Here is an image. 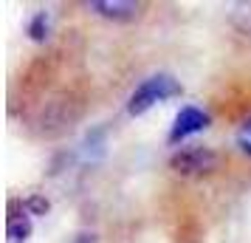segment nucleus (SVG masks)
<instances>
[{
  "label": "nucleus",
  "instance_id": "1a4fd4ad",
  "mask_svg": "<svg viewBox=\"0 0 251 243\" xmlns=\"http://www.w3.org/2000/svg\"><path fill=\"white\" fill-rule=\"evenodd\" d=\"M74 243H99V241H96V235H93V232H79V235L74 238Z\"/></svg>",
  "mask_w": 251,
  "mask_h": 243
},
{
  "label": "nucleus",
  "instance_id": "7ed1b4c3",
  "mask_svg": "<svg viewBox=\"0 0 251 243\" xmlns=\"http://www.w3.org/2000/svg\"><path fill=\"white\" fill-rule=\"evenodd\" d=\"M209 125H212V116L206 113L203 108H198V105H183L181 110L175 113V119H172V128H170L167 141H170V144H181L183 139H189L195 133H203Z\"/></svg>",
  "mask_w": 251,
  "mask_h": 243
},
{
  "label": "nucleus",
  "instance_id": "f257e3e1",
  "mask_svg": "<svg viewBox=\"0 0 251 243\" xmlns=\"http://www.w3.org/2000/svg\"><path fill=\"white\" fill-rule=\"evenodd\" d=\"M181 93H183L181 82L175 80L172 74H152V77L138 82L136 91L130 93V99H127V113L141 116V113H147L152 105L175 99V96H181Z\"/></svg>",
  "mask_w": 251,
  "mask_h": 243
},
{
  "label": "nucleus",
  "instance_id": "20e7f679",
  "mask_svg": "<svg viewBox=\"0 0 251 243\" xmlns=\"http://www.w3.org/2000/svg\"><path fill=\"white\" fill-rule=\"evenodd\" d=\"M91 12H96L104 20H116V23H127V20H136L141 6L133 0H88L85 3Z\"/></svg>",
  "mask_w": 251,
  "mask_h": 243
},
{
  "label": "nucleus",
  "instance_id": "f03ea898",
  "mask_svg": "<svg viewBox=\"0 0 251 243\" xmlns=\"http://www.w3.org/2000/svg\"><path fill=\"white\" fill-rule=\"evenodd\" d=\"M217 162L220 159L212 147L189 144V147H178L170 156V170L178 175H186V178H195V175H209L212 170H217Z\"/></svg>",
  "mask_w": 251,
  "mask_h": 243
},
{
  "label": "nucleus",
  "instance_id": "0eeeda50",
  "mask_svg": "<svg viewBox=\"0 0 251 243\" xmlns=\"http://www.w3.org/2000/svg\"><path fill=\"white\" fill-rule=\"evenodd\" d=\"M23 209L31 215V218H37V215H48V209H51V201H48L46 195H40V192H34V195L23 198Z\"/></svg>",
  "mask_w": 251,
  "mask_h": 243
},
{
  "label": "nucleus",
  "instance_id": "6e6552de",
  "mask_svg": "<svg viewBox=\"0 0 251 243\" xmlns=\"http://www.w3.org/2000/svg\"><path fill=\"white\" fill-rule=\"evenodd\" d=\"M237 147L246 153V156H251V116L240 125V130H237Z\"/></svg>",
  "mask_w": 251,
  "mask_h": 243
},
{
  "label": "nucleus",
  "instance_id": "423d86ee",
  "mask_svg": "<svg viewBox=\"0 0 251 243\" xmlns=\"http://www.w3.org/2000/svg\"><path fill=\"white\" fill-rule=\"evenodd\" d=\"M48 31H51V14H48L46 9H40V12L31 14V20L25 26V34L31 37L34 43H46Z\"/></svg>",
  "mask_w": 251,
  "mask_h": 243
},
{
  "label": "nucleus",
  "instance_id": "39448f33",
  "mask_svg": "<svg viewBox=\"0 0 251 243\" xmlns=\"http://www.w3.org/2000/svg\"><path fill=\"white\" fill-rule=\"evenodd\" d=\"M31 215L23 209V201H9V215H6V243H25L31 238Z\"/></svg>",
  "mask_w": 251,
  "mask_h": 243
}]
</instances>
